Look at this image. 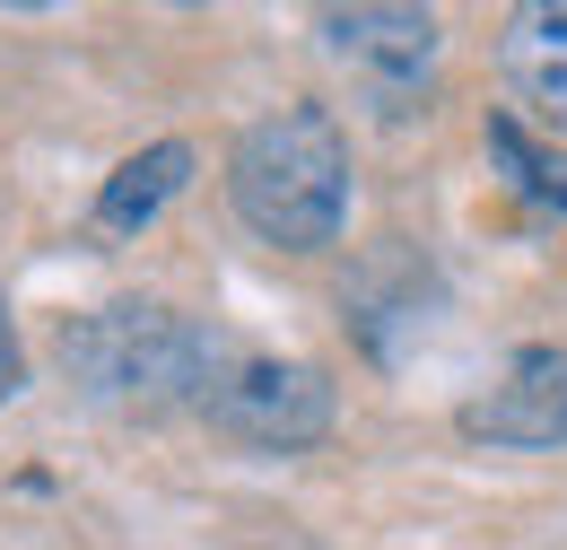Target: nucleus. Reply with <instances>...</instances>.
I'll use <instances>...</instances> for the list:
<instances>
[{"label":"nucleus","instance_id":"nucleus-5","mask_svg":"<svg viewBox=\"0 0 567 550\" xmlns=\"http://www.w3.org/2000/svg\"><path fill=\"white\" fill-rule=\"evenodd\" d=\"M454 428L489 455H559L567 446V349L559 342H533L497 367V385H481Z\"/></svg>","mask_w":567,"mask_h":550},{"label":"nucleus","instance_id":"nucleus-3","mask_svg":"<svg viewBox=\"0 0 567 550\" xmlns=\"http://www.w3.org/2000/svg\"><path fill=\"white\" fill-rule=\"evenodd\" d=\"M202 419H210L227 446L245 455H315L332 428H341V394L315 358H262V349H236L202 394Z\"/></svg>","mask_w":567,"mask_h":550},{"label":"nucleus","instance_id":"nucleus-1","mask_svg":"<svg viewBox=\"0 0 567 550\" xmlns=\"http://www.w3.org/2000/svg\"><path fill=\"white\" fill-rule=\"evenodd\" d=\"M62 385L79 403L114 419H166V411H202L210 376L236 358L218 324L166 306V297H114V306H87L62 315Z\"/></svg>","mask_w":567,"mask_h":550},{"label":"nucleus","instance_id":"nucleus-7","mask_svg":"<svg viewBox=\"0 0 567 550\" xmlns=\"http://www.w3.org/2000/svg\"><path fill=\"white\" fill-rule=\"evenodd\" d=\"M193 140H148V149H132L105 184H96V236H141V227H157L166 210L184 202V184H193Z\"/></svg>","mask_w":567,"mask_h":550},{"label":"nucleus","instance_id":"nucleus-2","mask_svg":"<svg viewBox=\"0 0 567 550\" xmlns=\"http://www.w3.org/2000/svg\"><path fill=\"white\" fill-rule=\"evenodd\" d=\"M350 193H358L350 123L315 96H297L227 140V210L271 254H332L350 227Z\"/></svg>","mask_w":567,"mask_h":550},{"label":"nucleus","instance_id":"nucleus-4","mask_svg":"<svg viewBox=\"0 0 567 550\" xmlns=\"http://www.w3.org/2000/svg\"><path fill=\"white\" fill-rule=\"evenodd\" d=\"M315 35H323V53L350 70V79L375 88L384 114H402L411 88H427V70H436V53H445V18H436V9H393V0L323 9Z\"/></svg>","mask_w":567,"mask_h":550},{"label":"nucleus","instance_id":"nucleus-8","mask_svg":"<svg viewBox=\"0 0 567 550\" xmlns=\"http://www.w3.org/2000/svg\"><path fill=\"white\" fill-rule=\"evenodd\" d=\"M481 140H489V157L506 166V184H515L524 202L567 210V149H550V140L533 132V123H524L515 105H497V114H489V132H481Z\"/></svg>","mask_w":567,"mask_h":550},{"label":"nucleus","instance_id":"nucleus-9","mask_svg":"<svg viewBox=\"0 0 567 550\" xmlns=\"http://www.w3.org/2000/svg\"><path fill=\"white\" fill-rule=\"evenodd\" d=\"M27 394V342H18V315H9V297H0V411Z\"/></svg>","mask_w":567,"mask_h":550},{"label":"nucleus","instance_id":"nucleus-6","mask_svg":"<svg viewBox=\"0 0 567 550\" xmlns=\"http://www.w3.org/2000/svg\"><path fill=\"white\" fill-rule=\"evenodd\" d=\"M497 79L524 123L567 132V0H524L497 18Z\"/></svg>","mask_w":567,"mask_h":550}]
</instances>
